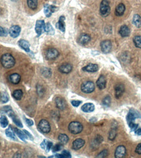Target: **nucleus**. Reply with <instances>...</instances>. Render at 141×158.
<instances>
[{
  "instance_id": "obj_30",
  "label": "nucleus",
  "mask_w": 141,
  "mask_h": 158,
  "mask_svg": "<svg viewBox=\"0 0 141 158\" xmlns=\"http://www.w3.org/2000/svg\"><path fill=\"white\" fill-rule=\"evenodd\" d=\"M12 97L15 98L16 100H20L23 97V91L21 90H15L12 93Z\"/></svg>"
},
{
  "instance_id": "obj_22",
  "label": "nucleus",
  "mask_w": 141,
  "mask_h": 158,
  "mask_svg": "<svg viewBox=\"0 0 141 158\" xmlns=\"http://www.w3.org/2000/svg\"><path fill=\"white\" fill-rule=\"evenodd\" d=\"M98 66L97 64H89L87 66H85L83 67L82 70L85 71L91 72V73H94V72H96L98 70Z\"/></svg>"
},
{
  "instance_id": "obj_40",
  "label": "nucleus",
  "mask_w": 141,
  "mask_h": 158,
  "mask_svg": "<svg viewBox=\"0 0 141 158\" xmlns=\"http://www.w3.org/2000/svg\"><path fill=\"white\" fill-rule=\"evenodd\" d=\"M108 154H109L108 150H102V152L99 153L97 156H96V157H99V158L106 157L107 156H108Z\"/></svg>"
},
{
  "instance_id": "obj_13",
  "label": "nucleus",
  "mask_w": 141,
  "mask_h": 158,
  "mask_svg": "<svg viewBox=\"0 0 141 158\" xmlns=\"http://www.w3.org/2000/svg\"><path fill=\"white\" fill-rule=\"evenodd\" d=\"M20 31H21V28H20V26L13 25L10 28L9 30V33L11 37L16 38L20 35Z\"/></svg>"
},
{
  "instance_id": "obj_38",
  "label": "nucleus",
  "mask_w": 141,
  "mask_h": 158,
  "mask_svg": "<svg viewBox=\"0 0 141 158\" xmlns=\"http://www.w3.org/2000/svg\"><path fill=\"white\" fill-rule=\"evenodd\" d=\"M116 136V130L115 128H113L111 129V131L109 132V139L110 140H114Z\"/></svg>"
},
{
  "instance_id": "obj_41",
  "label": "nucleus",
  "mask_w": 141,
  "mask_h": 158,
  "mask_svg": "<svg viewBox=\"0 0 141 158\" xmlns=\"http://www.w3.org/2000/svg\"><path fill=\"white\" fill-rule=\"evenodd\" d=\"M9 32H8V30L4 28V27H0V35H1V37L3 36H7Z\"/></svg>"
},
{
  "instance_id": "obj_16",
  "label": "nucleus",
  "mask_w": 141,
  "mask_h": 158,
  "mask_svg": "<svg viewBox=\"0 0 141 158\" xmlns=\"http://www.w3.org/2000/svg\"><path fill=\"white\" fill-rule=\"evenodd\" d=\"M85 141L82 139H75L72 143V149L75 150H80V149L85 145Z\"/></svg>"
},
{
  "instance_id": "obj_9",
  "label": "nucleus",
  "mask_w": 141,
  "mask_h": 158,
  "mask_svg": "<svg viewBox=\"0 0 141 158\" xmlns=\"http://www.w3.org/2000/svg\"><path fill=\"white\" fill-rule=\"evenodd\" d=\"M101 49L104 53H109L112 49V43L110 40H104L101 42Z\"/></svg>"
},
{
  "instance_id": "obj_21",
  "label": "nucleus",
  "mask_w": 141,
  "mask_h": 158,
  "mask_svg": "<svg viewBox=\"0 0 141 158\" xmlns=\"http://www.w3.org/2000/svg\"><path fill=\"white\" fill-rule=\"evenodd\" d=\"M95 106L92 104V103H85L81 107V110L85 113H89L92 112L94 110Z\"/></svg>"
},
{
  "instance_id": "obj_1",
  "label": "nucleus",
  "mask_w": 141,
  "mask_h": 158,
  "mask_svg": "<svg viewBox=\"0 0 141 158\" xmlns=\"http://www.w3.org/2000/svg\"><path fill=\"white\" fill-rule=\"evenodd\" d=\"M137 117H141L140 113L137 111L135 110V109H131L128 115H127L126 119L129 128L133 132H135L139 128V125L135 122V120Z\"/></svg>"
},
{
  "instance_id": "obj_44",
  "label": "nucleus",
  "mask_w": 141,
  "mask_h": 158,
  "mask_svg": "<svg viewBox=\"0 0 141 158\" xmlns=\"http://www.w3.org/2000/svg\"><path fill=\"white\" fill-rule=\"evenodd\" d=\"M62 154H63V158H70L72 157L70 153L67 150H63V152H62Z\"/></svg>"
},
{
  "instance_id": "obj_46",
  "label": "nucleus",
  "mask_w": 141,
  "mask_h": 158,
  "mask_svg": "<svg viewBox=\"0 0 141 158\" xmlns=\"http://www.w3.org/2000/svg\"><path fill=\"white\" fill-rule=\"evenodd\" d=\"M23 118L25 119V121H26V124H27V125H28V126H33V125H34V122H33V121H32L31 119H27V118H26V117H23Z\"/></svg>"
},
{
  "instance_id": "obj_5",
  "label": "nucleus",
  "mask_w": 141,
  "mask_h": 158,
  "mask_svg": "<svg viewBox=\"0 0 141 158\" xmlns=\"http://www.w3.org/2000/svg\"><path fill=\"white\" fill-rule=\"evenodd\" d=\"M95 89V85L92 81H87L83 83L81 86V91L85 93H91Z\"/></svg>"
},
{
  "instance_id": "obj_33",
  "label": "nucleus",
  "mask_w": 141,
  "mask_h": 158,
  "mask_svg": "<svg viewBox=\"0 0 141 158\" xmlns=\"http://www.w3.org/2000/svg\"><path fill=\"white\" fill-rule=\"evenodd\" d=\"M0 123H1V126L3 128H5L6 126H7L9 125V121L7 120V118L5 116L2 115L1 116V119H0Z\"/></svg>"
},
{
  "instance_id": "obj_50",
  "label": "nucleus",
  "mask_w": 141,
  "mask_h": 158,
  "mask_svg": "<svg viewBox=\"0 0 141 158\" xmlns=\"http://www.w3.org/2000/svg\"><path fill=\"white\" fill-rule=\"evenodd\" d=\"M134 132H135V134L137 135L141 136V128H138Z\"/></svg>"
},
{
  "instance_id": "obj_49",
  "label": "nucleus",
  "mask_w": 141,
  "mask_h": 158,
  "mask_svg": "<svg viewBox=\"0 0 141 158\" xmlns=\"http://www.w3.org/2000/svg\"><path fill=\"white\" fill-rule=\"evenodd\" d=\"M53 146V143L50 142V141H47V148H46V151L47 152H49L50 150V149L52 148Z\"/></svg>"
},
{
  "instance_id": "obj_25",
  "label": "nucleus",
  "mask_w": 141,
  "mask_h": 158,
  "mask_svg": "<svg viewBox=\"0 0 141 158\" xmlns=\"http://www.w3.org/2000/svg\"><path fill=\"white\" fill-rule=\"evenodd\" d=\"M126 11V7L123 3H120L119 5L116 7L115 14L118 16H122Z\"/></svg>"
},
{
  "instance_id": "obj_23",
  "label": "nucleus",
  "mask_w": 141,
  "mask_h": 158,
  "mask_svg": "<svg viewBox=\"0 0 141 158\" xmlns=\"http://www.w3.org/2000/svg\"><path fill=\"white\" fill-rule=\"evenodd\" d=\"M65 17L64 16H61L59 20V22L56 24V27L57 29H59L61 31H62L63 33L65 32Z\"/></svg>"
},
{
  "instance_id": "obj_20",
  "label": "nucleus",
  "mask_w": 141,
  "mask_h": 158,
  "mask_svg": "<svg viewBox=\"0 0 141 158\" xmlns=\"http://www.w3.org/2000/svg\"><path fill=\"white\" fill-rule=\"evenodd\" d=\"M106 78L104 75H101L96 82V85L99 90H104L106 87Z\"/></svg>"
},
{
  "instance_id": "obj_4",
  "label": "nucleus",
  "mask_w": 141,
  "mask_h": 158,
  "mask_svg": "<svg viewBox=\"0 0 141 158\" xmlns=\"http://www.w3.org/2000/svg\"><path fill=\"white\" fill-rule=\"evenodd\" d=\"M99 12L103 17H107L109 15L110 12H111V8L109 6V2L107 0H103L101 2Z\"/></svg>"
},
{
  "instance_id": "obj_10",
  "label": "nucleus",
  "mask_w": 141,
  "mask_h": 158,
  "mask_svg": "<svg viewBox=\"0 0 141 158\" xmlns=\"http://www.w3.org/2000/svg\"><path fill=\"white\" fill-rule=\"evenodd\" d=\"M126 155V149L124 146L120 145L115 150V157L116 158H123Z\"/></svg>"
},
{
  "instance_id": "obj_8",
  "label": "nucleus",
  "mask_w": 141,
  "mask_h": 158,
  "mask_svg": "<svg viewBox=\"0 0 141 158\" xmlns=\"http://www.w3.org/2000/svg\"><path fill=\"white\" fill-rule=\"evenodd\" d=\"M59 55V52L55 48H50L46 52V58L47 60H55Z\"/></svg>"
},
{
  "instance_id": "obj_47",
  "label": "nucleus",
  "mask_w": 141,
  "mask_h": 158,
  "mask_svg": "<svg viewBox=\"0 0 141 158\" xmlns=\"http://www.w3.org/2000/svg\"><path fill=\"white\" fill-rule=\"evenodd\" d=\"M23 131L24 133H25V134H26V136L27 137V138H29V139H31V141L33 140V137L32 136V135L31 134V133H30L29 132H27V130H23Z\"/></svg>"
},
{
  "instance_id": "obj_3",
  "label": "nucleus",
  "mask_w": 141,
  "mask_h": 158,
  "mask_svg": "<svg viewBox=\"0 0 141 158\" xmlns=\"http://www.w3.org/2000/svg\"><path fill=\"white\" fill-rule=\"evenodd\" d=\"M83 128V127L81 123L77 121L71 122L68 125V130L73 134H77V133H81Z\"/></svg>"
},
{
  "instance_id": "obj_42",
  "label": "nucleus",
  "mask_w": 141,
  "mask_h": 158,
  "mask_svg": "<svg viewBox=\"0 0 141 158\" xmlns=\"http://www.w3.org/2000/svg\"><path fill=\"white\" fill-rule=\"evenodd\" d=\"M37 91L38 93H39V96H42L44 94V88L40 85H38L37 86Z\"/></svg>"
},
{
  "instance_id": "obj_36",
  "label": "nucleus",
  "mask_w": 141,
  "mask_h": 158,
  "mask_svg": "<svg viewBox=\"0 0 141 158\" xmlns=\"http://www.w3.org/2000/svg\"><path fill=\"white\" fill-rule=\"evenodd\" d=\"M46 32H47L49 34H54L55 30L53 27L51 26L50 23H46Z\"/></svg>"
},
{
  "instance_id": "obj_17",
  "label": "nucleus",
  "mask_w": 141,
  "mask_h": 158,
  "mask_svg": "<svg viewBox=\"0 0 141 158\" xmlns=\"http://www.w3.org/2000/svg\"><path fill=\"white\" fill-rule=\"evenodd\" d=\"M18 46L23 49L24 51H26L27 53H30V43L25 40H20L18 41Z\"/></svg>"
},
{
  "instance_id": "obj_48",
  "label": "nucleus",
  "mask_w": 141,
  "mask_h": 158,
  "mask_svg": "<svg viewBox=\"0 0 141 158\" xmlns=\"http://www.w3.org/2000/svg\"><path fill=\"white\" fill-rule=\"evenodd\" d=\"M135 152L138 154H141V143L139 144V145L137 146L135 149Z\"/></svg>"
},
{
  "instance_id": "obj_2",
  "label": "nucleus",
  "mask_w": 141,
  "mask_h": 158,
  "mask_svg": "<svg viewBox=\"0 0 141 158\" xmlns=\"http://www.w3.org/2000/svg\"><path fill=\"white\" fill-rule=\"evenodd\" d=\"M1 62L3 67L9 69L15 66V59L12 54L9 53H5L1 56Z\"/></svg>"
},
{
  "instance_id": "obj_14",
  "label": "nucleus",
  "mask_w": 141,
  "mask_h": 158,
  "mask_svg": "<svg viewBox=\"0 0 141 158\" xmlns=\"http://www.w3.org/2000/svg\"><path fill=\"white\" fill-rule=\"evenodd\" d=\"M56 104L57 107L61 109V110H63L66 107V102L64 100L63 98H62L61 97H57L56 98Z\"/></svg>"
},
{
  "instance_id": "obj_11",
  "label": "nucleus",
  "mask_w": 141,
  "mask_h": 158,
  "mask_svg": "<svg viewBox=\"0 0 141 158\" xmlns=\"http://www.w3.org/2000/svg\"><path fill=\"white\" fill-rule=\"evenodd\" d=\"M57 7H56L54 5H50L48 4H46L44 5V14L46 16L47 18H49L51 16V14L53 12L57 11L58 10Z\"/></svg>"
},
{
  "instance_id": "obj_28",
  "label": "nucleus",
  "mask_w": 141,
  "mask_h": 158,
  "mask_svg": "<svg viewBox=\"0 0 141 158\" xmlns=\"http://www.w3.org/2000/svg\"><path fill=\"white\" fill-rule=\"evenodd\" d=\"M133 23L137 27H141V16L139 14H135L133 16Z\"/></svg>"
},
{
  "instance_id": "obj_19",
  "label": "nucleus",
  "mask_w": 141,
  "mask_h": 158,
  "mask_svg": "<svg viewBox=\"0 0 141 158\" xmlns=\"http://www.w3.org/2000/svg\"><path fill=\"white\" fill-rule=\"evenodd\" d=\"M8 79L9 81L11 82V83L13 84H17L19 83L20 80H21V77H20V75L18 73H13L11 75H9Z\"/></svg>"
},
{
  "instance_id": "obj_35",
  "label": "nucleus",
  "mask_w": 141,
  "mask_h": 158,
  "mask_svg": "<svg viewBox=\"0 0 141 158\" xmlns=\"http://www.w3.org/2000/svg\"><path fill=\"white\" fill-rule=\"evenodd\" d=\"M12 119V121L17 126H18L19 128H23V125H22V122L20 121V120L18 117H17L16 115L13 116Z\"/></svg>"
},
{
  "instance_id": "obj_32",
  "label": "nucleus",
  "mask_w": 141,
  "mask_h": 158,
  "mask_svg": "<svg viewBox=\"0 0 141 158\" xmlns=\"http://www.w3.org/2000/svg\"><path fill=\"white\" fill-rule=\"evenodd\" d=\"M133 42L137 47L141 49V36H135L134 37Z\"/></svg>"
},
{
  "instance_id": "obj_7",
  "label": "nucleus",
  "mask_w": 141,
  "mask_h": 158,
  "mask_svg": "<svg viewBox=\"0 0 141 158\" xmlns=\"http://www.w3.org/2000/svg\"><path fill=\"white\" fill-rule=\"evenodd\" d=\"M46 24L44 20H37L35 25V31L37 34V36H40L41 34L46 32Z\"/></svg>"
},
{
  "instance_id": "obj_18",
  "label": "nucleus",
  "mask_w": 141,
  "mask_h": 158,
  "mask_svg": "<svg viewBox=\"0 0 141 158\" xmlns=\"http://www.w3.org/2000/svg\"><path fill=\"white\" fill-rule=\"evenodd\" d=\"M91 40V36L87 34H82L81 35L79 38L78 42L80 44L83 46H85Z\"/></svg>"
},
{
  "instance_id": "obj_37",
  "label": "nucleus",
  "mask_w": 141,
  "mask_h": 158,
  "mask_svg": "<svg viewBox=\"0 0 141 158\" xmlns=\"http://www.w3.org/2000/svg\"><path fill=\"white\" fill-rule=\"evenodd\" d=\"M103 105H104L106 107H109L111 104V97H109V96H106V97L104 99V100H103Z\"/></svg>"
},
{
  "instance_id": "obj_43",
  "label": "nucleus",
  "mask_w": 141,
  "mask_h": 158,
  "mask_svg": "<svg viewBox=\"0 0 141 158\" xmlns=\"http://www.w3.org/2000/svg\"><path fill=\"white\" fill-rule=\"evenodd\" d=\"M71 103H72V104L74 106V107H78V106L82 103V101H78V100H73L71 101Z\"/></svg>"
},
{
  "instance_id": "obj_6",
  "label": "nucleus",
  "mask_w": 141,
  "mask_h": 158,
  "mask_svg": "<svg viewBox=\"0 0 141 158\" xmlns=\"http://www.w3.org/2000/svg\"><path fill=\"white\" fill-rule=\"evenodd\" d=\"M38 127L41 132L44 133H47L50 132L51 126L49 122L46 119H42L39 122Z\"/></svg>"
},
{
  "instance_id": "obj_26",
  "label": "nucleus",
  "mask_w": 141,
  "mask_h": 158,
  "mask_svg": "<svg viewBox=\"0 0 141 158\" xmlns=\"http://www.w3.org/2000/svg\"><path fill=\"white\" fill-rule=\"evenodd\" d=\"M12 128L14 130V132H15L16 134L18 136V137L20 139L22 140L23 141H26V139L27 138V137L25 134V133L23 132V131H21V130L15 128V127H14V128L12 127Z\"/></svg>"
},
{
  "instance_id": "obj_39",
  "label": "nucleus",
  "mask_w": 141,
  "mask_h": 158,
  "mask_svg": "<svg viewBox=\"0 0 141 158\" xmlns=\"http://www.w3.org/2000/svg\"><path fill=\"white\" fill-rule=\"evenodd\" d=\"M63 149V144H57V145H55L53 149H52V150L53 152H58V151H60L62 149Z\"/></svg>"
},
{
  "instance_id": "obj_34",
  "label": "nucleus",
  "mask_w": 141,
  "mask_h": 158,
  "mask_svg": "<svg viewBox=\"0 0 141 158\" xmlns=\"http://www.w3.org/2000/svg\"><path fill=\"white\" fill-rule=\"evenodd\" d=\"M9 100V97L8 94L6 92L1 93V102L2 103H7Z\"/></svg>"
},
{
  "instance_id": "obj_27",
  "label": "nucleus",
  "mask_w": 141,
  "mask_h": 158,
  "mask_svg": "<svg viewBox=\"0 0 141 158\" xmlns=\"http://www.w3.org/2000/svg\"><path fill=\"white\" fill-rule=\"evenodd\" d=\"M5 133L7 136L8 137H9V138L12 139V140H16V136H15V132H14V130H12L11 126H10L9 128L5 130Z\"/></svg>"
},
{
  "instance_id": "obj_31",
  "label": "nucleus",
  "mask_w": 141,
  "mask_h": 158,
  "mask_svg": "<svg viewBox=\"0 0 141 158\" xmlns=\"http://www.w3.org/2000/svg\"><path fill=\"white\" fill-rule=\"evenodd\" d=\"M27 5L32 10H35L37 8L38 1L37 0H27Z\"/></svg>"
},
{
  "instance_id": "obj_12",
  "label": "nucleus",
  "mask_w": 141,
  "mask_h": 158,
  "mask_svg": "<svg viewBox=\"0 0 141 158\" xmlns=\"http://www.w3.org/2000/svg\"><path fill=\"white\" fill-rule=\"evenodd\" d=\"M125 90V87L123 84L120 83L116 85V86L115 88V97L116 99H119L122 96L123 92Z\"/></svg>"
},
{
  "instance_id": "obj_29",
  "label": "nucleus",
  "mask_w": 141,
  "mask_h": 158,
  "mask_svg": "<svg viewBox=\"0 0 141 158\" xmlns=\"http://www.w3.org/2000/svg\"><path fill=\"white\" fill-rule=\"evenodd\" d=\"M58 139H59L61 143L63 144V145H65V144H66L68 142V141H69V137L66 134L61 133V134H60L59 137H58Z\"/></svg>"
},
{
  "instance_id": "obj_24",
  "label": "nucleus",
  "mask_w": 141,
  "mask_h": 158,
  "mask_svg": "<svg viewBox=\"0 0 141 158\" xmlns=\"http://www.w3.org/2000/svg\"><path fill=\"white\" fill-rule=\"evenodd\" d=\"M119 34L122 37H128L130 34V29L127 25H122L120 28Z\"/></svg>"
},
{
  "instance_id": "obj_45",
  "label": "nucleus",
  "mask_w": 141,
  "mask_h": 158,
  "mask_svg": "<svg viewBox=\"0 0 141 158\" xmlns=\"http://www.w3.org/2000/svg\"><path fill=\"white\" fill-rule=\"evenodd\" d=\"M47 141L46 139H44L43 141L40 144V146L44 150H46L47 148Z\"/></svg>"
},
{
  "instance_id": "obj_15",
  "label": "nucleus",
  "mask_w": 141,
  "mask_h": 158,
  "mask_svg": "<svg viewBox=\"0 0 141 158\" xmlns=\"http://www.w3.org/2000/svg\"><path fill=\"white\" fill-rule=\"evenodd\" d=\"M72 67L70 64H63L59 67V71L62 73H69L72 70Z\"/></svg>"
}]
</instances>
